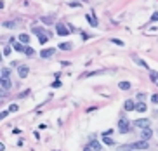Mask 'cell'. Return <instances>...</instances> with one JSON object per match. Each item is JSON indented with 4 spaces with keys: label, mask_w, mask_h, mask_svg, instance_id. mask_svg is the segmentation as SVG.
<instances>
[{
    "label": "cell",
    "mask_w": 158,
    "mask_h": 151,
    "mask_svg": "<svg viewBox=\"0 0 158 151\" xmlns=\"http://www.w3.org/2000/svg\"><path fill=\"white\" fill-rule=\"evenodd\" d=\"M70 26L68 25H64V23H57L56 25V33L59 35V37H64V35H70Z\"/></svg>",
    "instance_id": "cell-1"
},
{
    "label": "cell",
    "mask_w": 158,
    "mask_h": 151,
    "mask_svg": "<svg viewBox=\"0 0 158 151\" xmlns=\"http://www.w3.org/2000/svg\"><path fill=\"white\" fill-rule=\"evenodd\" d=\"M118 130H120V134H127L130 130V123H129L127 118H120L118 120Z\"/></svg>",
    "instance_id": "cell-2"
},
{
    "label": "cell",
    "mask_w": 158,
    "mask_h": 151,
    "mask_svg": "<svg viewBox=\"0 0 158 151\" xmlns=\"http://www.w3.org/2000/svg\"><path fill=\"white\" fill-rule=\"evenodd\" d=\"M148 146H149V144H148V141H146V139L137 141V142H132V144H130V148H132V149H148Z\"/></svg>",
    "instance_id": "cell-3"
},
{
    "label": "cell",
    "mask_w": 158,
    "mask_h": 151,
    "mask_svg": "<svg viewBox=\"0 0 158 151\" xmlns=\"http://www.w3.org/2000/svg\"><path fill=\"white\" fill-rule=\"evenodd\" d=\"M17 73H19L21 78H26L28 73H30V68L26 66V64H19V66H17Z\"/></svg>",
    "instance_id": "cell-4"
},
{
    "label": "cell",
    "mask_w": 158,
    "mask_h": 151,
    "mask_svg": "<svg viewBox=\"0 0 158 151\" xmlns=\"http://www.w3.org/2000/svg\"><path fill=\"white\" fill-rule=\"evenodd\" d=\"M11 87H12V82L9 78H2V82H0V89H2V92L11 90Z\"/></svg>",
    "instance_id": "cell-5"
},
{
    "label": "cell",
    "mask_w": 158,
    "mask_h": 151,
    "mask_svg": "<svg viewBox=\"0 0 158 151\" xmlns=\"http://www.w3.org/2000/svg\"><path fill=\"white\" fill-rule=\"evenodd\" d=\"M151 136H153V130H151L149 127H144L143 130H141V137H143V139L149 141V139H151Z\"/></svg>",
    "instance_id": "cell-6"
},
{
    "label": "cell",
    "mask_w": 158,
    "mask_h": 151,
    "mask_svg": "<svg viewBox=\"0 0 158 151\" xmlns=\"http://www.w3.org/2000/svg\"><path fill=\"white\" fill-rule=\"evenodd\" d=\"M134 127H141V128L149 127V120H148V118H139V120L134 122Z\"/></svg>",
    "instance_id": "cell-7"
},
{
    "label": "cell",
    "mask_w": 158,
    "mask_h": 151,
    "mask_svg": "<svg viewBox=\"0 0 158 151\" xmlns=\"http://www.w3.org/2000/svg\"><path fill=\"white\" fill-rule=\"evenodd\" d=\"M135 106H137V102H134L132 99H127L125 104H123V110L125 111H132V110H135Z\"/></svg>",
    "instance_id": "cell-8"
},
{
    "label": "cell",
    "mask_w": 158,
    "mask_h": 151,
    "mask_svg": "<svg viewBox=\"0 0 158 151\" xmlns=\"http://www.w3.org/2000/svg\"><path fill=\"white\" fill-rule=\"evenodd\" d=\"M54 52H56V49H43V51L40 52V56H42L43 59H47V57H52Z\"/></svg>",
    "instance_id": "cell-9"
},
{
    "label": "cell",
    "mask_w": 158,
    "mask_h": 151,
    "mask_svg": "<svg viewBox=\"0 0 158 151\" xmlns=\"http://www.w3.org/2000/svg\"><path fill=\"white\" fill-rule=\"evenodd\" d=\"M57 49H61V51H71L73 49V44H70V42H63V44H59Z\"/></svg>",
    "instance_id": "cell-10"
},
{
    "label": "cell",
    "mask_w": 158,
    "mask_h": 151,
    "mask_svg": "<svg viewBox=\"0 0 158 151\" xmlns=\"http://www.w3.org/2000/svg\"><path fill=\"white\" fill-rule=\"evenodd\" d=\"M19 42H21V44H25V45H28V42H30V35L21 33V35H19Z\"/></svg>",
    "instance_id": "cell-11"
},
{
    "label": "cell",
    "mask_w": 158,
    "mask_h": 151,
    "mask_svg": "<svg viewBox=\"0 0 158 151\" xmlns=\"http://www.w3.org/2000/svg\"><path fill=\"white\" fill-rule=\"evenodd\" d=\"M148 110V106L144 102H137V106H135V111H139V113H144Z\"/></svg>",
    "instance_id": "cell-12"
},
{
    "label": "cell",
    "mask_w": 158,
    "mask_h": 151,
    "mask_svg": "<svg viewBox=\"0 0 158 151\" xmlns=\"http://www.w3.org/2000/svg\"><path fill=\"white\" fill-rule=\"evenodd\" d=\"M103 141H104L106 146H115V141H113L109 136H103Z\"/></svg>",
    "instance_id": "cell-13"
},
{
    "label": "cell",
    "mask_w": 158,
    "mask_h": 151,
    "mask_svg": "<svg viewBox=\"0 0 158 151\" xmlns=\"http://www.w3.org/2000/svg\"><path fill=\"white\" fill-rule=\"evenodd\" d=\"M118 87H120V90H129V89H130V83H129V82H120Z\"/></svg>",
    "instance_id": "cell-14"
},
{
    "label": "cell",
    "mask_w": 158,
    "mask_h": 151,
    "mask_svg": "<svg viewBox=\"0 0 158 151\" xmlns=\"http://www.w3.org/2000/svg\"><path fill=\"white\" fill-rule=\"evenodd\" d=\"M89 146H90V148H92V149H96V151H101V148H103V146H101V144L97 142V141H92V142H90Z\"/></svg>",
    "instance_id": "cell-15"
},
{
    "label": "cell",
    "mask_w": 158,
    "mask_h": 151,
    "mask_svg": "<svg viewBox=\"0 0 158 151\" xmlns=\"http://www.w3.org/2000/svg\"><path fill=\"white\" fill-rule=\"evenodd\" d=\"M14 49L17 52H25V44H21V42H19V44H16V42H14Z\"/></svg>",
    "instance_id": "cell-16"
},
{
    "label": "cell",
    "mask_w": 158,
    "mask_h": 151,
    "mask_svg": "<svg viewBox=\"0 0 158 151\" xmlns=\"http://www.w3.org/2000/svg\"><path fill=\"white\" fill-rule=\"evenodd\" d=\"M40 21H42L43 25H52V23H54V21H52V17H49V16H43Z\"/></svg>",
    "instance_id": "cell-17"
},
{
    "label": "cell",
    "mask_w": 158,
    "mask_h": 151,
    "mask_svg": "<svg viewBox=\"0 0 158 151\" xmlns=\"http://www.w3.org/2000/svg\"><path fill=\"white\" fill-rule=\"evenodd\" d=\"M149 78H151V82L156 83V82H158V71H153V70H151V71H149Z\"/></svg>",
    "instance_id": "cell-18"
},
{
    "label": "cell",
    "mask_w": 158,
    "mask_h": 151,
    "mask_svg": "<svg viewBox=\"0 0 158 151\" xmlns=\"http://www.w3.org/2000/svg\"><path fill=\"white\" fill-rule=\"evenodd\" d=\"M87 21H89V23L92 25V26H97V21H96V17H92L90 14H87Z\"/></svg>",
    "instance_id": "cell-19"
},
{
    "label": "cell",
    "mask_w": 158,
    "mask_h": 151,
    "mask_svg": "<svg viewBox=\"0 0 158 151\" xmlns=\"http://www.w3.org/2000/svg\"><path fill=\"white\" fill-rule=\"evenodd\" d=\"M25 54H28V56H33V54H35V51H33L30 45H25Z\"/></svg>",
    "instance_id": "cell-20"
},
{
    "label": "cell",
    "mask_w": 158,
    "mask_h": 151,
    "mask_svg": "<svg viewBox=\"0 0 158 151\" xmlns=\"http://www.w3.org/2000/svg\"><path fill=\"white\" fill-rule=\"evenodd\" d=\"M11 76V70L9 68H4L2 70V78H9Z\"/></svg>",
    "instance_id": "cell-21"
},
{
    "label": "cell",
    "mask_w": 158,
    "mask_h": 151,
    "mask_svg": "<svg viewBox=\"0 0 158 151\" xmlns=\"http://www.w3.org/2000/svg\"><path fill=\"white\" fill-rule=\"evenodd\" d=\"M134 59H135V61H137V64H141V66H143V68H148V63H144L143 59H139V57H135V56H134Z\"/></svg>",
    "instance_id": "cell-22"
},
{
    "label": "cell",
    "mask_w": 158,
    "mask_h": 151,
    "mask_svg": "<svg viewBox=\"0 0 158 151\" xmlns=\"http://www.w3.org/2000/svg\"><path fill=\"white\" fill-rule=\"evenodd\" d=\"M17 110H19V106H17V104H11V108H9V111H11V113H16Z\"/></svg>",
    "instance_id": "cell-23"
},
{
    "label": "cell",
    "mask_w": 158,
    "mask_h": 151,
    "mask_svg": "<svg viewBox=\"0 0 158 151\" xmlns=\"http://www.w3.org/2000/svg\"><path fill=\"white\" fill-rule=\"evenodd\" d=\"M151 102L158 104V94H153V96H151Z\"/></svg>",
    "instance_id": "cell-24"
},
{
    "label": "cell",
    "mask_w": 158,
    "mask_h": 151,
    "mask_svg": "<svg viewBox=\"0 0 158 151\" xmlns=\"http://www.w3.org/2000/svg\"><path fill=\"white\" fill-rule=\"evenodd\" d=\"M111 42H113V44H117V45H120V47L123 45V42H122V40H117V38H113Z\"/></svg>",
    "instance_id": "cell-25"
},
{
    "label": "cell",
    "mask_w": 158,
    "mask_h": 151,
    "mask_svg": "<svg viewBox=\"0 0 158 151\" xmlns=\"http://www.w3.org/2000/svg\"><path fill=\"white\" fill-rule=\"evenodd\" d=\"M149 21H151V23H155V21H158V12H155V14L151 16V19H149Z\"/></svg>",
    "instance_id": "cell-26"
},
{
    "label": "cell",
    "mask_w": 158,
    "mask_h": 151,
    "mask_svg": "<svg viewBox=\"0 0 158 151\" xmlns=\"http://www.w3.org/2000/svg\"><path fill=\"white\" fill-rule=\"evenodd\" d=\"M4 26H5V28H14L16 23H4Z\"/></svg>",
    "instance_id": "cell-27"
},
{
    "label": "cell",
    "mask_w": 158,
    "mask_h": 151,
    "mask_svg": "<svg viewBox=\"0 0 158 151\" xmlns=\"http://www.w3.org/2000/svg\"><path fill=\"white\" fill-rule=\"evenodd\" d=\"M9 54H11V47H5L4 49V56H9Z\"/></svg>",
    "instance_id": "cell-28"
},
{
    "label": "cell",
    "mask_w": 158,
    "mask_h": 151,
    "mask_svg": "<svg viewBox=\"0 0 158 151\" xmlns=\"http://www.w3.org/2000/svg\"><path fill=\"white\" fill-rule=\"evenodd\" d=\"M111 134H113V130H111V128H108L106 132H103V136H111Z\"/></svg>",
    "instance_id": "cell-29"
},
{
    "label": "cell",
    "mask_w": 158,
    "mask_h": 151,
    "mask_svg": "<svg viewBox=\"0 0 158 151\" xmlns=\"http://www.w3.org/2000/svg\"><path fill=\"white\" fill-rule=\"evenodd\" d=\"M52 87H61V82H59V80H56V82L52 83Z\"/></svg>",
    "instance_id": "cell-30"
},
{
    "label": "cell",
    "mask_w": 158,
    "mask_h": 151,
    "mask_svg": "<svg viewBox=\"0 0 158 151\" xmlns=\"http://www.w3.org/2000/svg\"><path fill=\"white\" fill-rule=\"evenodd\" d=\"M83 151H96V149H92L90 146H85V148H83Z\"/></svg>",
    "instance_id": "cell-31"
},
{
    "label": "cell",
    "mask_w": 158,
    "mask_h": 151,
    "mask_svg": "<svg viewBox=\"0 0 158 151\" xmlns=\"http://www.w3.org/2000/svg\"><path fill=\"white\" fill-rule=\"evenodd\" d=\"M125 151H134V149L130 148V144H127V148H125Z\"/></svg>",
    "instance_id": "cell-32"
},
{
    "label": "cell",
    "mask_w": 158,
    "mask_h": 151,
    "mask_svg": "<svg viewBox=\"0 0 158 151\" xmlns=\"http://www.w3.org/2000/svg\"><path fill=\"white\" fill-rule=\"evenodd\" d=\"M156 85H158V82H156Z\"/></svg>",
    "instance_id": "cell-33"
}]
</instances>
